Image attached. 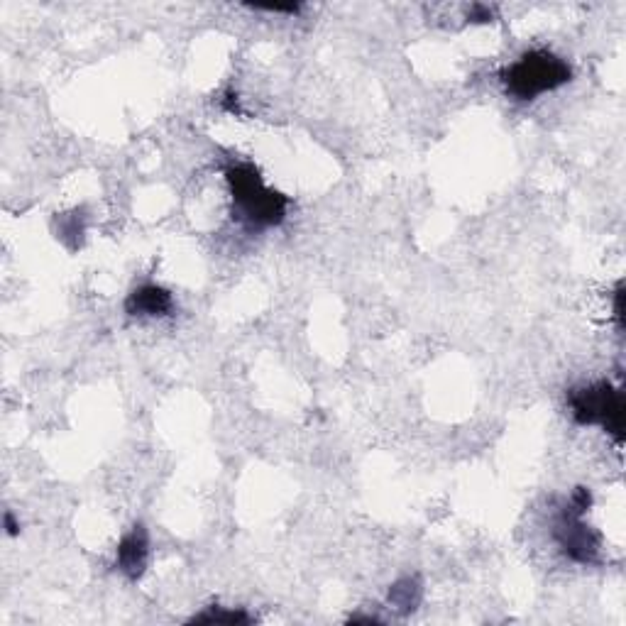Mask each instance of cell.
Wrapping results in <instances>:
<instances>
[{"instance_id": "obj_10", "label": "cell", "mask_w": 626, "mask_h": 626, "mask_svg": "<svg viewBox=\"0 0 626 626\" xmlns=\"http://www.w3.org/2000/svg\"><path fill=\"white\" fill-rule=\"evenodd\" d=\"M5 529H8V534H10V536L18 534L20 526L15 524V521H13V514H5Z\"/></svg>"}, {"instance_id": "obj_8", "label": "cell", "mask_w": 626, "mask_h": 626, "mask_svg": "<svg viewBox=\"0 0 626 626\" xmlns=\"http://www.w3.org/2000/svg\"><path fill=\"white\" fill-rule=\"evenodd\" d=\"M191 622H206V624H250V614L245 612H223V609L218 607H211L208 612L199 614V617H194Z\"/></svg>"}, {"instance_id": "obj_5", "label": "cell", "mask_w": 626, "mask_h": 626, "mask_svg": "<svg viewBox=\"0 0 626 626\" xmlns=\"http://www.w3.org/2000/svg\"><path fill=\"white\" fill-rule=\"evenodd\" d=\"M147 556H150V538L142 526H135L128 536H123L118 546V568L120 573L128 575L130 580H137L145 573Z\"/></svg>"}, {"instance_id": "obj_4", "label": "cell", "mask_w": 626, "mask_h": 626, "mask_svg": "<svg viewBox=\"0 0 626 626\" xmlns=\"http://www.w3.org/2000/svg\"><path fill=\"white\" fill-rule=\"evenodd\" d=\"M556 541L565 556L573 558L575 563H595L597 553H600V538L590 526H585L582 512L570 504L556 521Z\"/></svg>"}, {"instance_id": "obj_7", "label": "cell", "mask_w": 626, "mask_h": 626, "mask_svg": "<svg viewBox=\"0 0 626 626\" xmlns=\"http://www.w3.org/2000/svg\"><path fill=\"white\" fill-rule=\"evenodd\" d=\"M419 600H421V585L416 578L399 580L397 585L392 587V592H389V602H392V607H397L399 612H411V609H416Z\"/></svg>"}, {"instance_id": "obj_6", "label": "cell", "mask_w": 626, "mask_h": 626, "mask_svg": "<svg viewBox=\"0 0 626 626\" xmlns=\"http://www.w3.org/2000/svg\"><path fill=\"white\" fill-rule=\"evenodd\" d=\"M172 306H174V299L167 289L157 287V284H145V287L135 289L133 294H130L125 309H128L130 316L157 318V316H167V313L172 311Z\"/></svg>"}, {"instance_id": "obj_2", "label": "cell", "mask_w": 626, "mask_h": 626, "mask_svg": "<svg viewBox=\"0 0 626 626\" xmlns=\"http://www.w3.org/2000/svg\"><path fill=\"white\" fill-rule=\"evenodd\" d=\"M573 71L568 62L556 57L546 49H534V52L521 54L509 69H504L502 81L504 89L516 101H534L548 91H556L563 84H568Z\"/></svg>"}, {"instance_id": "obj_9", "label": "cell", "mask_w": 626, "mask_h": 626, "mask_svg": "<svg viewBox=\"0 0 626 626\" xmlns=\"http://www.w3.org/2000/svg\"><path fill=\"white\" fill-rule=\"evenodd\" d=\"M492 15H494V10L490 8V5H472L468 20L470 23H492Z\"/></svg>"}, {"instance_id": "obj_1", "label": "cell", "mask_w": 626, "mask_h": 626, "mask_svg": "<svg viewBox=\"0 0 626 626\" xmlns=\"http://www.w3.org/2000/svg\"><path fill=\"white\" fill-rule=\"evenodd\" d=\"M225 179L233 196V218H238L247 228H269L284 221L289 201L277 191L267 189L252 164H233L225 172Z\"/></svg>"}, {"instance_id": "obj_3", "label": "cell", "mask_w": 626, "mask_h": 626, "mask_svg": "<svg viewBox=\"0 0 626 626\" xmlns=\"http://www.w3.org/2000/svg\"><path fill=\"white\" fill-rule=\"evenodd\" d=\"M570 411L578 424H602L609 433L622 441L624 428V402L622 392L609 382H597L592 387L578 389L570 397Z\"/></svg>"}]
</instances>
